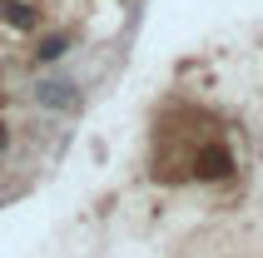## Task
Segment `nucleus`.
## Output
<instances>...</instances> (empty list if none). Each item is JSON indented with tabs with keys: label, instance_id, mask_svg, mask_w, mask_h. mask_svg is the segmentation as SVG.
<instances>
[{
	"label": "nucleus",
	"instance_id": "f257e3e1",
	"mask_svg": "<svg viewBox=\"0 0 263 258\" xmlns=\"http://www.w3.org/2000/svg\"><path fill=\"white\" fill-rule=\"evenodd\" d=\"M35 104H45V109H70L74 104V80H40L35 85Z\"/></svg>",
	"mask_w": 263,
	"mask_h": 258
},
{
	"label": "nucleus",
	"instance_id": "f03ea898",
	"mask_svg": "<svg viewBox=\"0 0 263 258\" xmlns=\"http://www.w3.org/2000/svg\"><path fill=\"white\" fill-rule=\"evenodd\" d=\"M229 169H234V159H229V149H219V144H209V149L194 154V174H199V179H223Z\"/></svg>",
	"mask_w": 263,
	"mask_h": 258
},
{
	"label": "nucleus",
	"instance_id": "7ed1b4c3",
	"mask_svg": "<svg viewBox=\"0 0 263 258\" xmlns=\"http://www.w3.org/2000/svg\"><path fill=\"white\" fill-rule=\"evenodd\" d=\"M0 20L15 25V30H30L35 25V5L30 0H0Z\"/></svg>",
	"mask_w": 263,
	"mask_h": 258
},
{
	"label": "nucleus",
	"instance_id": "20e7f679",
	"mask_svg": "<svg viewBox=\"0 0 263 258\" xmlns=\"http://www.w3.org/2000/svg\"><path fill=\"white\" fill-rule=\"evenodd\" d=\"M65 50H70V40H65V35H50V40H40V50H35V55H40V60H60Z\"/></svg>",
	"mask_w": 263,
	"mask_h": 258
},
{
	"label": "nucleus",
	"instance_id": "39448f33",
	"mask_svg": "<svg viewBox=\"0 0 263 258\" xmlns=\"http://www.w3.org/2000/svg\"><path fill=\"white\" fill-rule=\"evenodd\" d=\"M0 149H5V129H0Z\"/></svg>",
	"mask_w": 263,
	"mask_h": 258
}]
</instances>
